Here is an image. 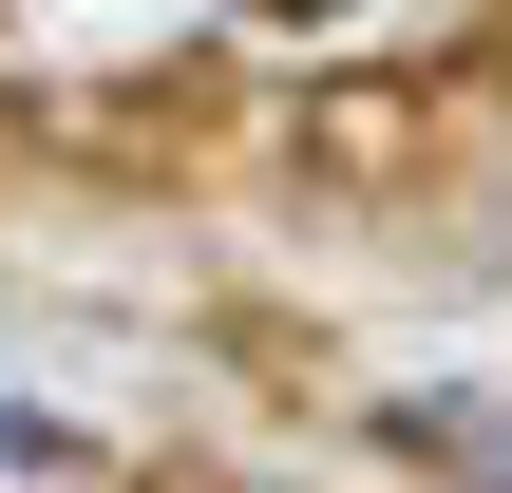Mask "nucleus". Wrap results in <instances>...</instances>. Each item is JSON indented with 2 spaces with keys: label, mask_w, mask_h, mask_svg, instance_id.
Masks as SVG:
<instances>
[{
  "label": "nucleus",
  "mask_w": 512,
  "mask_h": 493,
  "mask_svg": "<svg viewBox=\"0 0 512 493\" xmlns=\"http://www.w3.org/2000/svg\"><path fill=\"white\" fill-rule=\"evenodd\" d=\"M399 437H418V456H456V475H494V493H512V418H399Z\"/></svg>",
  "instance_id": "nucleus-1"
}]
</instances>
